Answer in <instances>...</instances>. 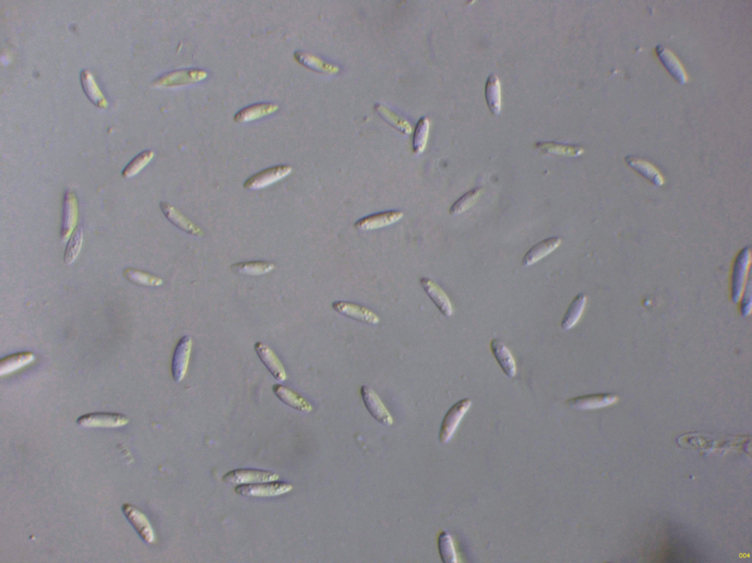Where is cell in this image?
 <instances>
[{
    "mask_svg": "<svg viewBox=\"0 0 752 563\" xmlns=\"http://www.w3.org/2000/svg\"><path fill=\"white\" fill-rule=\"evenodd\" d=\"M295 58L298 63L302 64L308 68L313 69L318 72H322V73L336 74L339 70V68L337 66L329 64L323 61V59H321L311 54L305 53H296L295 54Z\"/></svg>",
    "mask_w": 752,
    "mask_h": 563,
    "instance_id": "484cf974",
    "label": "cell"
},
{
    "mask_svg": "<svg viewBox=\"0 0 752 563\" xmlns=\"http://www.w3.org/2000/svg\"><path fill=\"white\" fill-rule=\"evenodd\" d=\"M255 351L271 374L279 381L288 379L285 368L275 353L267 345L258 342L255 345Z\"/></svg>",
    "mask_w": 752,
    "mask_h": 563,
    "instance_id": "2e32d148",
    "label": "cell"
},
{
    "mask_svg": "<svg viewBox=\"0 0 752 563\" xmlns=\"http://www.w3.org/2000/svg\"><path fill=\"white\" fill-rule=\"evenodd\" d=\"M430 129V122L427 117H422L417 123L413 136V151L415 154H421L425 149Z\"/></svg>",
    "mask_w": 752,
    "mask_h": 563,
    "instance_id": "f1b7e54d",
    "label": "cell"
},
{
    "mask_svg": "<svg viewBox=\"0 0 752 563\" xmlns=\"http://www.w3.org/2000/svg\"><path fill=\"white\" fill-rule=\"evenodd\" d=\"M292 489L293 486L290 484L273 481L239 485L235 487V493L244 497L264 498L284 495L289 493Z\"/></svg>",
    "mask_w": 752,
    "mask_h": 563,
    "instance_id": "6da1fadb",
    "label": "cell"
},
{
    "mask_svg": "<svg viewBox=\"0 0 752 563\" xmlns=\"http://www.w3.org/2000/svg\"><path fill=\"white\" fill-rule=\"evenodd\" d=\"M279 109V106L273 103H258L248 106L239 111L234 117L235 122L237 124L248 123L257 121L275 113Z\"/></svg>",
    "mask_w": 752,
    "mask_h": 563,
    "instance_id": "d6986e66",
    "label": "cell"
},
{
    "mask_svg": "<svg viewBox=\"0 0 752 563\" xmlns=\"http://www.w3.org/2000/svg\"><path fill=\"white\" fill-rule=\"evenodd\" d=\"M83 243V233L81 229H78L71 236L67 245L64 261L67 265H73L77 260Z\"/></svg>",
    "mask_w": 752,
    "mask_h": 563,
    "instance_id": "836d02e7",
    "label": "cell"
},
{
    "mask_svg": "<svg viewBox=\"0 0 752 563\" xmlns=\"http://www.w3.org/2000/svg\"><path fill=\"white\" fill-rule=\"evenodd\" d=\"M279 478V475L273 472L239 469L225 474L222 477V481L226 484L239 486L277 481Z\"/></svg>",
    "mask_w": 752,
    "mask_h": 563,
    "instance_id": "277c9868",
    "label": "cell"
},
{
    "mask_svg": "<svg viewBox=\"0 0 752 563\" xmlns=\"http://www.w3.org/2000/svg\"><path fill=\"white\" fill-rule=\"evenodd\" d=\"M129 419L116 413H91L81 416L77 423L86 428H118L127 425Z\"/></svg>",
    "mask_w": 752,
    "mask_h": 563,
    "instance_id": "8fae6325",
    "label": "cell"
},
{
    "mask_svg": "<svg viewBox=\"0 0 752 563\" xmlns=\"http://www.w3.org/2000/svg\"><path fill=\"white\" fill-rule=\"evenodd\" d=\"M273 391L284 404L298 412L309 413L313 410L311 403L301 394L288 388L275 385L273 387Z\"/></svg>",
    "mask_w": 752,
    "mask_h": 563,
    "instance_id": "ffe728a7",
    "label": "cell"
},
{
    "mask_svg": "<svg viewBox=\"0 0 752 563\" xmlns=\"http://www.w3.org/2000/svg\"><path fill=\"white\" fill-rule=\"evenodd\" d=\"M562 240L558 237H551L544 239L541 242L534 245L523 258L522 265L525 267H530L544 257L550 255L556 250Z\"/></svg>",
    "mask_w": 752,
    "mask_h": 563,
    "instance_id": "44dd1931",
    "label": "cell"
},
{
    "mask_svg": "<svg viewBox=\"0 0 752 563\" xmlns=\"http://www.w3.org/2000/svg\"><path fill=\"white\" fill-rule=\"evenodd\" d=\"M233 271L248 276H260L275 269L273 263L267 261H247L235 263L232 266Z\"/></svg>",
    "mask_w": 752,
    "mask_h": 563,
    "instance_id": "d4e9b609",
    "label": "cell"
},
{
    "mask_svg": "<svg viewBox=\"0 0 752 563\" xmlns=\"http://www.w3.org/2000/svg\"><path fill=\"white\" fill-rule=\"evenodd\" d=\"M421 283L440 312L446 317H450L453 314L452 305L443 289L436 282L427 278H422Z\"/></svg>",
    "mask_w": 752,
    "mask_h": 563,
    "instance_id": "e0dca14e",
    "label": "cell"
},
{
    "mask_svg": "<svg viewBox=\"0 0 752 563\" xmlns=\"http://www.w3.org/2000/svg\"><path fill=\"white\" fill-rule=\"evenodd\" d=\"M78 219V200L75 193L68 191L64 198L62 238L68 241L73 233Z\"/></svg>",
    "mask_w": 752,
    "mask_h": 563,
    "instance_id": "9a60e30c",
    "label": "cell"
},
{
    "mask_svg": "<svg viewBox=\"0 0 752 563\" xmlns=\"http://www.w3.org/2000/svg\"><path fill=\"white\" fill-rule=\"evenodd\" d=\"M161 208L166 218L175 225L177 229L196 237L201 238L205 236V231H203L201 227L191 221L181 211L171 205L170 203L162 202H161Z\"/></svg>",
    "mask_w": 752,
    "mask_h": 563,
    "instance_id": "30bf717a",
    "label": "cell"
},
{
    "mask_svg": "<svg viewBox=\"0 0 752 563\" xmlns=\"http://www.w3.org/2000/svg\"><path fill=\"white\" fill-rule=\"evenodd\" d=\"M208 72L200 69L178 70L161 77L158 84L163 87H181L199 82L208 77Z\"/></svg>",
    "mask_w": 752,
    "mask_h": 563,
    "instance_id": "8992f818",
    "label": "cell"
},
{
    "mask_svg": "<svg viewBox=\"0 0 752 563\" xmlns=\"http://www.w3.org/2000/svg\"><path fill=\"white\" fill-rule=\"evenodd\" d=\"M332 307L339 314L367 325H376L380 321L374 311L360 305L338 301L333 303Z\"/></svg>",
    "mask_w": 752,
    "mask_h": 563,
    "instance_id": "52a82bcc",
    "label": "cell"
},
{
    "mask_svg": "<svg viewBox=\"0 0 752 563\" xmlns=\"http://www.w3.org/2000/svg\"><path fill=\"white\" fill-rule=\"evenodd\" d=\"M481 191V188H475L469 191L468 193L460 198L452 206L450 210V214L459 215L469 209L474 204L477 197L479 196Z\"/></svg>",
    "mask_w": 752,
    "mask_h": 563,
    "instance_id": "e575fe53",
    "label": "cell"
},
{
    "mask_svg": "<svg viewBox=\"0 0 752 563\" xmlns=\"http://www.w3.org/2000/svg\"><path fill=\"white\" fill-rule=\"evenodd\" d=\"M438 548L441 560L445 563L457 562V556L451 535L446 531L441 532L438 537Z\"/></svg>",
    "mask_w": 752,
    "mask_h": 563,
    "instance_id": "f546056e",
    "label": "cell"
},
{
    "mask_svg": "<svg viewBox=\"0 0 752 563\" xmlns=\"http://www.w3.org/2000/svg\"><path fill=\"white\" fill-rule=\"evenodd\" d=\"M376 109L382 118L385 120V121L392 127L400 131L401 133L403 134L410 135L411 133L412 126L407 120H405L403 117H401L395 112L390 111L383 105H377Z\"/></svg>",
    "mask_w": 752,
    "mask_h": 563,
    "instance_id": "83f0119b",
    "label": "cell"
},
{
    "mask_svg": "<svg viewBox=\"0 0 752 563\" xmlns=\"http://www.w3.org/2000/svg\"><path fill=\"white\" fill-rule=\"evenodd\" d=\"M124 275L125 277L131 282L141 285L158 287L163 283V281L161 278L154 276V275L138 269H125L124 271Z\"/></svg>",
    "mask_w": 752,
    "mask_h": 563,
    "instance_id": "4dcf8cb0",
    "label": "cell"
},
{
    "mask_svg": "<svg viewBox=\"0 0 752 563\" xmlns=\"http://www.w3.org/2000/svg\"><path fill=\"white\" fill-rule=\"evenodd\" d=\"M293 172L289 165H277L262 171L246 180L244 187L248 190L265 189L288 177Z\"/></svg>",
    "mask_w": 752,
    "mask_h": 563,
    "instance_id": "3957f363",
    "label": "cell"
},
{
    "mask_svg": "<svg viewBox=\"0 0 752 563\" xmlns=\"http://www.w3.org/2000/svg\"><path fill=\"white\" fill-rule=\"evenodd\" d=\"M587 303V296L583 294H578L573 299L560 323L564 330H570L577 325L583 314Z\"/></svg>",
    "mask_w": 752,
    "mask_h": 563,
    "instance_id": "603a6c76",
    "label": "cell"
},
{
    "mask_svg": "<svg viewBox=\"0 0 752 563\" xmlns=\"http://www.w3.org/2000/svg\"><path fill=\"white\" fill-rule=\"evenodd\" d=\"M627 163L636 171L639 172L644 176L650 178L654 183L659 184L661 182V177L657 169L651 164L639 160L635 158H629L626 160Z\"/></svg>",
    "mask_w": 752,
    "mask_h": 563,
    "instance_id": "d6a6232c",
    "label": "cell"
},
{
    "mask_svg": "<svg viewBox=\"0 0 752 563\" xmlns=\"http://www.w3.org/2000/svg\"><path fill=\"white\" fill-rule=\"evenodd\" d=\"M404 213L400 211H389L380 212L358 220L355 225V229L361 231H373L392 225L400 221L403 218Z\"/></svg>",
    "mask_w": 752,
    "mask_h": 563,
    "instance_id": "7c38bea8",
    "label": "cell"
},
{
    "mask_svg": "<svg viewBox=\"0 0 752 563\" xmlns=\"http://www.w3.org/2000/svg\"><path fill=\"white\" fill-rule=\"evenodd\" d=\"M34 361L35 355L31 352H21L5 357L0 361V376L16 372Z\"/></svg>",
    "mask_w": 752,
    "mask_h": 563,
    "instance_id": "cb8c5ba5",
    "label": "cell"
},
{
    "mask_svg": "<svg viewBox=\"0 0 752 563\" xmlns=\"http://www.w3.org/2000/svg\"><path fill=\"white\" fill-rule=\"evenodd\" d=\"M472 405L470 399H464L455 405L446 413L439 431V441L441 444H447L455 435L462 419L468 413Z\"/></svg>",
    "mask_w": 752,
    "mask_h": 563,
    "instance_id": "7a4b0ae2",
    "label": "cell"
},
{
    "mask_svg": "<svg viewBox=\"0 0 752 563\" xmlns=\"http://www.w3.org/2000/svg\"><path fill=\"white\" fill-rule=\"evenodd\" d=\"M154 155L152 151H146L139 154L126 166L123 177L129 178L137 175L152 160Z\"/></svg>",
    "mask_w": 752,
    "mask_h": 563,
    "instance_id": "1f68e13d",
    "label": "cell"
},
{
    "mask_svg": "<svg viewBox=\"0 0 752 563\" xmlns=\"http://www.w3.org/2000/svg\"><path fill=\"white\" fill-rule=\"evenodd\" d=\"M656 51L661 62L672 77L680 84L686 83L688 75L686 70L675 55L667 48L661 46L657 47Z\"/></svg>",
    "mask_w": 752,
    "mask_h": 563,
    "instance_id": "7402d4cb",
    "label": "cell"
},
{
    "mask_svg": "<svg viewBox=\"0 0 752 563\" xmlns=\"http://www.w3.org/2000/svg\"><path fill=\"white\" fill-rule=\"evenodd\" d=\"M82 78L83 79V81H82L83 82L82 83L86 84V85H87L90 88H84L85 90H88L86 92L88 93V95H89V97L90 98V99L91 101H93V103H95V104H97L98 106H100V105L102 106L103 104L104 99H103L102 94H100L99 90H98L97 86H95V84L93 83V80L92 77L90 76L89 74H88V73L86 75H85V73H84V75H83V77H82Z\"/></svg>",
    "mask_w": 752,
    "mask_h": 563,
    "instance_id": "d590c367",
    "label": "cell"
},
{
    "mask_svg": "<svg viewBox=\"0 0 752 563\" xmlns=\"http://www.w3.org/2000/svg\"><path fill=\"white\" fill-rule=\"evenodd\" d=\"M122 509L127 519L134 526L135 530L143 539V541L147 544L154 543L155 540L154 533L145 513L136 507L129 504H125Z\"/></svg>",
    "mask_w": 752,
    "mask_h": 563,
    "instance_id": "4fadbf2b",
    "label": "cell"
},
{
    "mask_svg": "<svg viewBox=\"0 0 752 563\" xmlns=\"http://www.w3.org/2000/svg\"><path fill=\"white\" fill-rule=\"evenodd\" d=\"M750 250L746 248L735 260L732 275V298L734 303H737L743 295L750 266Z\"/></svg>",
    "mask_w": 752,
    "mask_h": 563,
    "instance_id": "5b68a950",
    "label": "cell"
},
{
    "mask_svg": "<svg viewBox=\"0 0 752 563\" xmlns=\"http://www.w3.org/2000/svg\"><path fill=\"white\" fill-rule=\"evenodd\" d=\"M486 97L489 109L497 115L501 110L500 84L495 75L488 77L486 85Z\"/></svg>",
    "mask_w": 752,
    "mask_h": 563,
    "instance_id": "4316f807",
    "label": "cell"
},
{
    "mask_svg": "<svg viewBox=\"0 0 752 563\" xmlns=\"http://www.w3.org/2000/svg\"><path fill=\"white\" fill-rule=\"evenodd\" d=\"M360 392L368 412L375 420L382 425L391 426L394 422L393 418L374 390L369 387L363 386Z\"/></svg>",
    "mask_w": 752,
    "mask_h": 563,
    "instance_id": "ba28073f",
    "label": "cell"
},
{
    "mask_svg": "<svg viewBox=\"0 0 752 563\" xmlns=\"http://www.w3.org/2000/svg\"><path fill=\"white\" fill-rule=\"evenodd\" d=\"M490 349L500 368L508 378H514L517 374V364L514 356L506 345L497 339L492 340Z\"/></svg>",
    "mask_w": 752,
    "mask_h": 563,
    "instance_id": "ac0fdd59",
    "label": "cell"
},
{
    "mask_svg": "<svg viewBox=\"0 0 752 563\" xmlns=\"http://www.w3.org/2000/svg\"><path fill=\"white\" fill-rule=\"evenodd\" d=\"M192 345V339L189 336H184L176 347L172 361V374L176 382H181L187 374Z\"/></svg>",
    "mask_w": 752,
    "mask_h": 563,
    "instance_id": "9c48e42d",
    "label": "cell"
},
{
    "mask_svg": "<svg viewBox=\"0 0 752 563\" xmlns=\"http://www.w3.org/2000/svg\"><path fill=\"white\" fill-rule=\"evenodd\" d=\"M616 401L617 398L613 394H595L571 399L567 401V404L570 408L574 410H592L604 408V407L614 403Z\"/></svg>",
    "mask_w": 752,
    "mask_h": 563,
    "instance_id": "5bb4252c",
    "label": "cell"
}]
</instances>
